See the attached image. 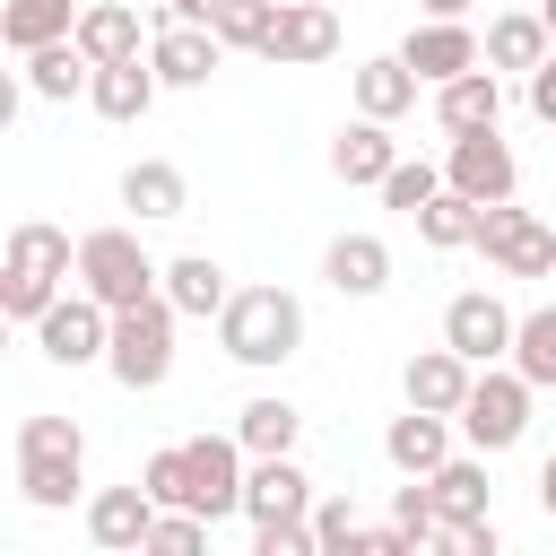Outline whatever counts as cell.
I'll use <instances>...</instances> for the list:
<instances>
[{"instance_id": "cell-34", "label": "cell", "mask_w": 556, "mask_h": 556, "mask_svg": "<svg viewBox=\"0 0 556 556\" xmlns=\"http://www.w3.org/2000/svg\"><path fill=\"white\" fill-rule=\"evenodd\" d=\"M139 486L156 495V513H191V460H182V443L148 452V460H139Z\"/></svg>"}, {"instance_id": "cell-2", "label": "cell", "mask_w": 556, "mask_h": 556, "mask_svg": "<svg viewBox=\"0 0 556 556\" xmlns=\"http://www.w3.org/2000/svg\"><path fill=\"white\" fill-rule=\"evenodd\" d=\"M217 348L235 365H287L304 348V304L287 287H235V304L217 313Z\"/></svg>"}, {"instance_id": "cell-3", "label": "cell", "mask_w": 556, "mask_h": 556, "mask_svg": "<svg viewBox=\"0 0 556 556\" xmlns=\"http://www.w3.org/2000/svg\"><path fill=\"white\" fill-rule=\"evenodd\" d=\"M78 287L104 313H130V304L165 295V261H148V243L130 226H96V235H78Z\"/></svg>"}, {"instance_id": "cell-27", "label": "cell", "mask_w": 556, "mask_h": 556, "mask_svg": "<svg viewBox=\"0 0 556 556\" xmlns=\"http://www.w3.org/2000/svg\"><path fill=\"white\" fill-rule=\"evenodd\" d=\"M295 434H304V417H295V400H278V391H261V400H243V408H235V443H243L252 460L295 452Z\"/></svg>"}, {"instance_id": "cell-40", "label": "cell", "mask_w": 556, "mask_h": 556, "mask_svg": "<svg viewBox=\"0 0 556 556\" xmlns=\"http://www.w3.org/2000/svg\"><path fill=\"white\" fill-rule=\"evenodd\" d=\"M365 521H356V504L348 495H321L313 504V539H321V556H348V539H356Z\"/></svg>"}, {"instance_id": "cell-26", "label": "cell", "mask_w": 556, "mask_h": 556, "mask_svg": "<svg viewBox=\"0 0 556 556\" xmlns=\"http://www.w3.org/2000/svg\"><path fill=\"white\" fill-rule=\"evenodd\" d=\"M165 304L191 313V321H208V313L235 304V287H226V269H217L208 252H182V261H165Z\"/></svg>"}, {"instance_id": "cell-23", "label": "cell", "mask_w": 556, "mask_h": 556, "mask_svg": "<svg viewBox=\"0 0 556 556\" xmlns=\"http://www.w3.org/2000/svg\"><path fill=\"white\" fill-rule=\"evenodd\" d=\"M547 52H556V35H547L539 9H504V17L486 26V70H521V78H530Z\"/></svg>"}, {"instance_id": "cell-22", "label": "cell", "mask_w": 556, "mask_h": 556, "mask_svg": "<svg viewBox=\"0 0 556 556\" xmlns=\"http://www.w3.org/2000/svg\"><path fill=\"white\" fill-rule=\"evenodd\" d=\"M78 35V0H9L0 9V43L26 61V52H43V43H70Z\"/></svg>"}, {"instance_id": "cell-17", "label": "cell", "mask_w": 556, "mask_h": 556, "mask_svg": "<svg viewBox=\"0 0 556 556\" xmlns=\"http://www.w3.org/2000/svg\"><path fill=\"white\" fill-rule=\"evenodd\" d=\"M148 530H156V495H148L139 478L87 495V539H96V547H148Z\"/></svg>"}, {"instance_id": "cell-25", "label": "cell", "mask_w": 556, "mask_h": 556, "mask_svg": "<svg viewBox=\"0 0 556 556\" xmlns=\"http://www.w3.org/2000/svg\"><path fill=\"white\" fill-rule=\"evenodd\" d=\"M495 113H504V78L495 70H469V78H452V87H434V122L460 139V130H495Z\"/></svg>"}, {"instance_id": "cell-50", "label": "cell", "mask_w": 556, "mask_h": 556, "mask_svg": "<svg viewBox=\"0 0 556 556\" xmlns=\"http://www.w3.org/2000/svg\"><path fill=\"white\" fill-rule=\"evenodd\" d=\"M330 9H339V0H330Z\"/></svg>"}, {"instance_id": "cell-35", "label": "cell", "mask_w": 556, "mask_h": 556, "mask_svg": "<svg viewBox=\"0 0 556 556\" xmlns=\"http://www.w3.org/2000/svg\"><path fill=\"white\" fill-rule=\"evenodd\" d=\"M17 460H87V434L70 417H26L17 426Z\"/></svg>"}, {"instance_id": "cell-36", "label": "cell", "mask_w": 556, "mask_h": 556, "mask_svg": "<svg viewBox=\"0 0 556 556\" xmlns=\"http://www.w3.org/2000/svg\"><path fill=\"white\" fill-rule=\"evenodd\" d=\"M269 17H278V0H226L217 9V43L226 52H261L269 43Z\"/></svg>"}, {"instance_id": "cell-24", "label": "cell", "mask_w": 556, "mask_h": 556, "mask_svg": "<svg viewBox=\"0 0 556 556\" xmlns=\"http://www.w3.org/2000/svg\"><path fill=\"white\" fill-rule=\"evenodd\" d=\"M417 87H426V78H417L400 52H382V61H356V113H365V122H400V113L417 104Z\"/></svg>"}, {"instance_id": "cell-43", "label": "cell", "mask_w": 556, "mask_h": 556, "mask_svg": "<svg viewBox=\"0 0 556 556\" xmlns=\"http://www.w3.org/2000/svg\"><path fill=\"white\" fill-rule=\"evenodd\" d=\"M348 556H417V539H408L400 521H365V530L348 539Z\"/></svg>"}, {"instance_id": "cell-44", "label": "cell", "mask_w": 556, "mask_h": 556, "mask_svg": "<svg viewBox=\"0 0 556 556\" xmlns=\"http://www.w3.org/2000/svg\"><path fill=\"white\" fill-rule=\"evenodd\" d=\"M530 113H539V122H556V52L530 70Z\"/></svg>"}, {"instance_id": "cell-13", "label": "cell", "mask_w": 556, "mask_h": 556, "mask_svg": "<svg viewBox=\"0 0 556 556\" xmlns=\"http://www.w3.org/2000/svg\"><path fill=\"white\" fill-rule=\"evenodd\" d=\"M304 513H313V478L295 469V452L252 460V478H243V521L269 530V521H304Z\"/></svg>"}, {"instance_id": "cell-21", "label": "cell", "mask_w": 556, "mask_h": 556, "mask_svg": "<svg viewBox=\"0 0 556 556\" xmlns=\"http://www.w3.org/2000/svg\"><path fill=\"white\" fill-rule=\"evenodd\" d=\"M122 208H130V217H148V226L182 217V208H191V182H182V165H165V156H139V165L122 174Z\"/></svg>"}, {"instance_id": "cell-8", "label": "cell", "mask_w": 556, "mask_h": 556, "mask_svg": "<svg viewBox=\"0 0 556 556\" xmlns=\"http://www.w3.org/2000/svg\"><path fill=\"white\" fill-rule=\"evenodd\" d=\"M182 460H191V513H200V521L243 513V478H252L243 460H252V452H243L235 434H191V443H182Z\"/></svg>"}, {"instance_id": "cell-45", "label": "cell", "mask_w": 556, "mask_h": 556, "mask_svg": "<svg viewBox=\"0 0 556 556\" xmlns=\"http://www.w3.org/2000/svg\"><path fill=\"white\" fill-rule=\"evenodd\" d=\"M217 9H226V0H165L174 26H217Z\"/></svg>"}, {"instance_id": "cell-49", "label": "cell", "mask_w": 556, "mask_h": 556, "mask_svg": "<svg viewBox=\"0 0 556 556\" xmlns=\"http://www.w3.org/2000/svg\"><path fill=\"white\" fill-rule=\"evenodd\" d=\"M539 17H547V35H556V0H539Z\"/></svg>"}, {"instance_id": "cell-38", "label": "cell", "mask_w": 556, "mask_h": 556, "mask_svg": "<svg viewBox=\"0 0 556 556\" xmlns=\"http://www.w3.org/2000/svg\"><path fill=\"white\" fill-rule=\"evenodd\" d=\"M434 191H443V165H426V156H417V165L400 156V165H391V182H382V200H391V208H408V217H417Z\"/></svg>"}, {"instance_id": "cell-15", "label": "cell", "mask_w": 556, "mask_h": 556, "mask_svg": "<svg viewBox=\"0 0 556 556\" xmlns=\"http://www.w3.org/2000/svg\"><path fill=\"white\" fill-rule=\"evenodd\" d=\"M148 61H156L165 87H208V78L226 70V43H217V26H174V17H165V35L148 43Z\"/></svg>"}, {"instance_id": "cell-31", "label": "cell", "mask_w": 556, "mask_h": 556, "mask_svg": "<svg viewBox=\"0 0 556 556\" xmlns=\"http://www.w3.org/2000/svg\"><path fill=\"white\" fill-rule=\"evenodd\" d=\"M513 374H521L530 391H556V304L521 313V330H513Z\"/></svg>"}, {"instance_id": "cell-20", "label": "cell", "mask_w": 556, "mask_h": 556, "mask_svg": "<svg viewBox=\"0 0 556 556\" xmlns=\"http://www.w3.org/2000/svg\"><path fill=\"white\" fill-rule=\"evenodd\" d=\"M391 165H400L391 122H365V113H356V122L330 139V174H339V182H374V191H382V182H391Z\"/></svg>"}, {"instance_id": "cell-14", "label": "cell", "mask_w": 556, "mask_h": 556, "mask_svg": "<svg viewBox=\"0 0 556 556\" xmlns=\"http://www.w3.org/2000/svg\"><path fill=\"white\" fill-rule=\"evenodd\" d=\"M469 382H478V365H469V356H452V348H417V356L400 365V391H408V408H434V417H460Z\"/></svg>"}, {"instance_id": "cell-32", "label": "cell", "mask_w": 556, "mask_h": 556, "mask_svg": "<svg viewBox=\"0 0 556 556\" xmlns=\"http://www.w3.org/2000/svg\"><path fill=\"white\" fill-rule=\"evenodd\" d=\"M478 217H486V208H478V200H460V191L443 182V191L417 208V235H426L434 252H460V243H478Z\"/></svg>"}, {"instance_id": "cell-11", "label": "cell", "mask_w": 556, "mask_h": 556, "mask_svg": "<svg viewBox=\"0 0 556 556\" xmlns=\"http://www.w3.org/2000/svg\"><path fill=\"white\" fill-rule=\"evenodd\" d=\"M330 52H339V9H330V0H278L261 61H278V70H313V61H330Z\"/></svg>"}, {"instance_id": "cell-37", "label": "cell", "mask_w": 556, "mask_h": 556, "mask_svg": "<svg viewBox=\"0 0 556 556\" xmlns=\"http://www.w3.org/2000/svg\"><path fill=\"white\" fill-rule=\"evenodd\" d=\"M208 530H217V521H200V513H156L148 556H208Z\"/></svg>"}, {"instance_id": "cell-7", "label": "cell", "mask_w": 556, "mask_h": 556, "mask_svg": "<svg viewBox=\"0 0 556 556\" xmlns=\"http://www.w3.org/2000/svg\"><path fill=\"white\" fill-rule=\"evenodd\" d=\"M35 348H43L52 365H70V374H78V365H104V348H113V313L78 287V295H61V304L35 321Z\"/></svg>"}, {"instance_id": "cell-1", "label": "cell", "mask_w": 556, "mask_h": 556, "mask_svg": "<svg viewBox=\"0 0 556 556\" xmlns=\"http://www.w3.org/2000/svg\"><path fill=\"white\" fill-rule=\"evenodd\" d=\"M70 278H78V243L61 226H43V217H17L9 226V261H0V313L9 321H43Z\"/></svg>"}, {"instance_id": "cell-33", "label": "cell", "mask_w": 556, "mask_h": 556, "mask_svg": "<svg viewBox=\"0 0 556 556\" xmlns=\"http://www.w3.org/2000/svg\"><path fill=\"white\" fill-rule=\"evenodd\" d=\"M78 469H87V460H17V495H26L35 513H70L78 486H87Z\"/></svg>"}, {"instance_id": "cell-29", "label": "cell", "mask_w": 556, "mask_h": 556, "mask_svg": "<svg viewBox=\"0 0 556 556\" xmlns=\"http://www.w3.org/2000/svg\"><path fill=\"white\" fill-rule=\"evenodd\" d=\"M87 87H96V61H87L78 43H43V52H26V96L70 104V96H87Z\"/></svg>"}, {"instance_id": "cell-28", "label": "cell", "mask_w": 556, "mask_h": 556, "mask_svg": "<svg viewBox=\"0 0 556 556\" xmlns=\"http://www.w3.org/2000/svg\"><path fill=\"white\" fill-rule=\"evenodd\" d=\"M156 61H113V70H96V87H87V104L104 113V122H139L148 104H156Z\"/></svg>"}, {"instance_id": "cell-5", "label": "cell", "mask_w": 556, "mask_h": 556, "mask_svg": "<svg viewBox=\"0 0 556 556\" xmlns=\"http://www.w3.org/2000/svg\"><path fill=\"white\" fill-rule=\"evenodd\" d=\"M478 252H486L504 278H547V269H556V226H547L539 208L495 200V208L478 217Z\"/></svg>"}, {"instance_id": "cell-12", "label": "cell", "mask_w": 556, "mask_h": 556, "mask_svg": "<svg viewBox=\"0 0 556 556\" xmlns=\"http://www.w3.org/2000/svg\"><path fill=\"white\" fill-rule=\"evenodd\" d=\"M400 61L426 78V87H452V78H469V70H486V43L469 35V17H426V26H408V43H400Z\"/></svg>"}, {"instance_id": "cell-30", "label": "cell", "mask_w": 556, "mask_h": 556, "mask_svg": "<svg viewBox=\"0 0 556 556\" xmlns=\"http://www.w3.org/2000/svg\"><path fill=\"white\" fill-rule=\"evenodd\" d=\"M426 495H434L443 521H495V513H486V495H495V486H486V460H460V452H452V460L426 478Z\"/></svg>"}, {"instance_id": "cell-19", "label": "cell", "mask_w": 556, "mask_h": 556, "mask_svg": "<svg viewBox=\"0 0 556 556\" xmlns=\"http://www.w3.org/2000/svg\"><path fill=\"white\" fill-rule=\"evenodd\" d=\"M70 43H78L96 70H113V61H139V9H130V0H87Z\"/></svg>"}, {"instance_id": "cell-16", "label": "cell", "mask_w": 556, "mask_h": 556, "mask_svg": "<svg viewBox=\"0 0 556 556\" xmlns=\"http://www.w3.org/2000/svg\"><path fill=\"white\" fill-rule=\"evenodd\" d=\"M382 460H391L400 478H434V469L452 460V417H434V408L391 417V426H382Z\"/></svg>"}, {"instance_id": "cell-47", "label": "cell", "mask_w": 556, "mask_h": 556, "mask_svg": "<svg viewBox=\"0 0 556 556\" xmlns=\"http://www.w3.org/2000/svg\"><path fill=\"white\" fill-rule=\"evenodd\" d=\"M417 9H426V17H469L478 0H417Z\"/></svg>"}, {"instance_id": "cell-42", "label": "cell", "mask_w": 556, "mask_h": 556, "mask_svg": "<svg viewBox=\"0 0 556 556\" xmlns=\"http://www.w3.org/2000/svg\"><path fill=\"white\" fill-rule=\"evenodd\" d=\"M252 556H321V539H313V513H304V521H269V530L252 539Z\"/></svg>"}, {"instance_id": "cell-48", "label": "cell", "mask_w": 556, "mask_h": 556, "mask_svg": "<svg viewBox=\"0 0 556 556\" xmlns=\"http://www.w3.org/2000/svg\"><path fill=\"white\" fill-rule=\"evenodd\" d=\"M96 556H148V547H96Z\"/></svg>"}, {"instance_id": "cell-10", "label": "cell", "mask_w": 556, "mask_h": 556, "mask_svg": "<svg viewBox=\"0 0 556 556\" xmlns=\"http://www.w3.org/2000/svg\"><path fill=\"white\" fill-rule=\"evenodd\" d=\"M513 330H521V313H504V295H486V287H469V295L443 304V348L469 356V365L513 356Z\"/></svg>"}, {"instance_id": "cell-41", "label": "cell", "mask_w": 556, "mask_h": 556, "mask_svg": "<svg viewBox=\"0 0 556 556\" xmlns=\"http://www.w3.org/2000/svg\"><path fill=\"white\" fill-rule=\"evenodd\" d=\"M434 556H495V521H434Z\"/></svg>"}, {"instance_id": "cell-18", "label": "cell", "mask_w": 556, "mask_h": 556, "mask_svg": "<svg viewBox=\"0 0 556 556\" xmlns=\"http://www.w3.org/2000/svg\"><path fill=\"white\" fill-rule=\"evenodd\" d=\"M321 278L339 287V295H382L391 287V243L382 235H330V252H321Z\"/></svg>"}, {"instance_id": "cell-39", "label": "cell", "mask_w": 556, "mask_h": 556, "mask_svg": "<svg viewBox=\"0 0 556 556\" xmlns=\"http://www.w3.org/2000/svg\"><path fill=\"white\" fill-rule=\"evenodd\" d=\"M391 521H400V530H408L417 547L434 539V521H443V513H434V495H426V478H408V486H391Z\"/></svg>"}, {"instance_id": "cell-4", "label": "cell", "mask_w": 556, "mask_h": 556, "mask_svg": "<svg viewBox=\"0 0 556 556\" xmlns=\"http://www.w3.org/2000/svg\"><path fill=\"white\" fill-rule=\"evenodd\" d=\"M174 321H182V313H174L165 295L113 313V348H104V365H113L122 391H156V382L174 374Z\"/></svg>"}, {"instance_id": "cell-46", "label": "cell", "mask_w": 556, "mask_h": 556, "mask_svg": "<svg viewBox=\"0 0 556 556\" xmlns=\"http://www.w3.org/2000/svg\"><path fill=\"white\" fill-rule=\"evenodd\" d=\"M539 504H547V521H556V452L539 460Z\"/></svg>"}, {"instance_id": "cell-6", "label": "cell", "mask_w": 556, "mask_h": 556, "mask_svg": "<svg viewBox=\"0 0 556 556\" xmlns=\"http://www.w3.org/2000/svg\"><path fill=\"white\" fill-rule=\"evenodd\" d=\"M460 434H469L478 452H513V443L530 434V382L478 365V382H469V400H460Z\"/></svg>"}, {"instance_id": "cell-9", "label": "cell", "mask_w": 556, "mask_h": 556, "mask_svg": "<svg viewBox=\"0 0 556 556\" xmlns=\"http://www.w3.org/2000/svg\"><path fill=\"white\" fill-rule=\"evenodd\" d=\"M443 182H452L460 200H478V208H495V200H513V182H521V165H513V148H504L495 130H460V139L443 148Z\"/></svg>"}]
</instances>
